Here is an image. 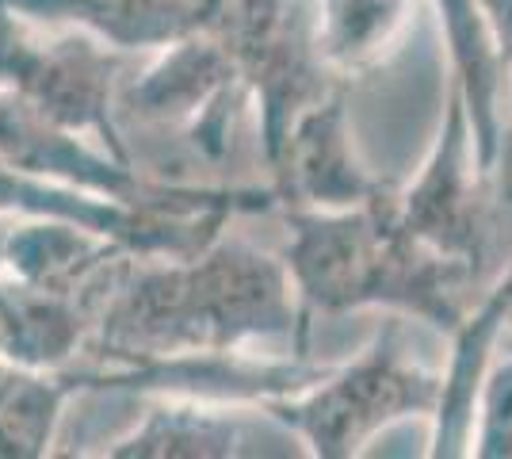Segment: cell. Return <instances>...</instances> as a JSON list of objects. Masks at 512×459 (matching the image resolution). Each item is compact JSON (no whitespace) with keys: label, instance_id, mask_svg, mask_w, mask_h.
Segmentation results:
<instances>
[{"label":"cell","instance_id":"cell-1","mask_svg":"<svg viewBox=\"0 0 512 459\" xmlns=\"http://www.w3.org/2000/svg\"><path fill=\"white\" fill-rule=\"evenodd\" d=\"M390 196L394 192L386 188L363 207L295 219L302 291L325 310L386 306L451 337L467 318V291L478 276L425 249L398 222Z\"/></svg>","mask_w":512,"mask_h":459},{"label":"cell","instance_id":"cell-2","mask_svg":"<svg viewBox=\"0 0 512 459\" xmlns=\"http://www.w3.org/2000/svg\"><path fill=\"white\" fill-rule=\"evenodd\" d=\"M406 314H390L360 360L321 383L287 417L314 440L321 456H352L398 421H432L444 398V372L413 356Z\"/></svg>","mask_w":512,"mask_h":459},{"label":"cell","instance_id":"cell-3","mask_svg":"<svg viewBox=\"0 0 512 459\" xmlns=\"http://www.w3.org/2000/svg\"><path fill=\"white\" fill-rule=\"evenodd\" d=\"M390 207L409 234L436 257L463 264L474 276L486 272L505 199L497 176L482 169L467 96L455 81L425 165L406 192L390 196Z\"/></svg>","mask_w":512,"mask_h":459},{"label":"cell","instance_id":"cell-4","mask_svg":"<svg viewBox=\"0 0 512 459\" xmlns=\"http://www.w3.org/2000/svg\"><path fill=\"white\" fill-rule=\"evenodd\" d=\"M448 39L451 81L463 88L482 169L497 176L509 142V58L497 43L482 0H432Z\"/></svg>","mask_w":512,"mask_h":459},{"label":"cell","instance_id":"cell-5","mask_svg":"<svg viewBox=\"0 0 512 459\" xmlns=\"http://www.w3.org/2000/svg\"><path fill=\"white\" fill-rule=\"evenodd\" d=\"M283 146L291 157L287 176L295 180V192L325 211L363 207L386 192L383 180H375L352 153V134L344 123L341 96L318 100L314 111L295 127V134L283 138Z\"/></svg>","mask_w":512,"mask_h":459},{"label":"cell","instance_id":"cell-6","mask_svg":"<svg viewBox=\"0 0 512 459\" xmlns=\"http://www.w3.org/2000/svg\"><path fill=\"white\" fill-rule=\"evenodd\" d=\"M325 62L348 77L383 69L417 23V0H321Z\"/></svg>","mask_w":512,"mask_h":459},{"label":"cell","instance_id":"cell-7","mask_svg":"<svg viewBox=\"0 0 512 459\" xmlns=\"http://www.w3.org/2000/svg\"><path fill=\"white\" fill-rule=\"evenodd\" d=\"M470 456L512 459V356H493L490 372L482 379Z\"/></svg>","mask_w":512,"mask_h":459},{"label":"cell","instance_id":"cell-8","mask_svg":"<svg viewBox=\"0 0 512 459\" xmlns=\"http://www.w3.org/2000/svg\"><path fill=\"white\" fill-rule=\"evenodd\" d=\"M482 8L490 16V27L505 50V58L512 62V0H482Z\"/></svg>","mask_w":512,"mask_h":459},{"label":"cell","instance_id":"cell-9","mask_svg":"<svg viewBox=\"0 0 512 459\" xmlns=\"http://www.w3.org/2000/svg\"><path fill=\"white\" fill-rule=\"evenodd\" d=\"M497 176H501L505 188H512V62H509V142H505V153H501V169H497Z\"/></svg>","mask_w":512,"mask_h":459},{"label":"cell","instance_id":"cell-10","mask_svg":"<svg viewBox=\"0 0 512 459\" xmlns=\"http://www.w3.org/2000/svg\"><path fill=\"white\" fill-rule=\"evenodd\" d=\"M497 280L505 287V329H512V261L505 264V272H501Z\"/></svg>","mask_w":512,"mask_h":459}]
</instances>
